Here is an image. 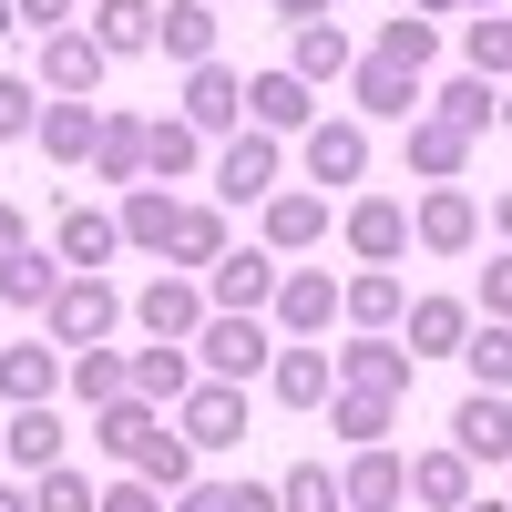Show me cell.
I'll return each mask as SVG.
<instances>
[{"label": "cell", "mask_w": 512, "mask_h": 512, "mask_svg": "<svg viewBox=\"0 0 512 512\" xmlns=\"http://www.w3.org/2000/svg\"><path fill=\"white\" fill-rule=\"evenodd\" d=\"M267 308H277V338H328V318H338V277H328V267H287Z\"/></svg>", "instance_id": "cell-15"}, {"label": "cell", "mask_w": 512, "mask_h": 512, "mask_svg": "<svg viewBox=\"0 0 512 512\" xmlns=\"http://www.w3.org/2000/svg\"><path fill=\"white\" fill-rule=\"evenodd\" d=\"M185 349H195V379H236V390H246V379H267L277 328H267V318H226V308H205V328L185 338Z\"/></svg>", "instance_id": "cell-1"}, {"label": "cell", "mask_w": 512, "mask_h": 512, "mask_svg": "<svg viewBox=\"0 0 512 512\" xmlns=\"http://www.w3.org/2000/svg\"><path fill=\"white\" fill-rule=\"evenodd\" d=\"M328 369H338V390H379V400H410V379H420L400 338H349V349H328Z\"/></svg>", "instance_id": "cell-11"}, {"label": "cell", "mask_w": 512, "mask_h": 512, "mask_svg": "<svg viewBox=\"0 0 512 512\" xmlns=\"http://www.w3.org/2000/svg\"><path fill=\"white\" fill-rule=\"evenodd\" d=\"M502 134H512V82H502Z\"/></svg>", "instance_id": "cell-56"}, {"label": "cell", "mask_w": 512, "mask_h": 512, "mask_svg": "<svg viewBox=\"0 0 512 512\" xmlns=\"http://www.w3.org/2000/svg\"><path fill=\"white\" fill-rule=\"evenodd\" d=\"M103 512H164V492L144 472H123V482H103Z\"/></svg>", "instance_id": "cell-47"}, {"label": "cell", "mask_w": 512, "mask_h": 512, "mask_svg": "<svg viewBox=\"0 0 512 512\" xmlns=\"http://www.w3.org/2000/svg\"><path fill=\"white\" fill-rule=\"evenodd\" d=\"M420 113H441V123H461V134H492V123H502V82H482V72H451L441 82V93H420Z\"/></svg>", "instance_id": "cell-26"}, {"label": "cell", "mask_w": 512, "mask_h": 512, "mask_svg": "<svg viewBox=\"0 0 512 512\" xmlns=\"http://www.w3.org/2000/svg\"><path fill=\"white\" fill-rule=\"evenodd\" d=\"M349 103H359V123H410V113H420V72L359 52V62H349Z\"/></svg>", "instance_id": "cell-16"}, {"label": "cell", "mask_w": 512, "mask_h": 512, "mask_svg": "<svg viewBox=\"0 0 512 512\" xmlns=\"http://www.w3.org/2000/svg\"><path fill=\"white\" fill-rule=\"evenodd\" d=\"M277 256L267 246H226L216 256V267H205V308H226V318H256V308H267V297H277Z\"/></svg>", "instance_id": "cell-7"}, {"label": "cell", "mask_w": 512, "mask_h": 512, "mask_svg": "<svg viewBox=\"0 0 512 512\" xmlns=\"http://www.w3.org/2000/svg\"><path fill=\"white\" fill-rule=\"evenodd\" d=\"M461 369H472V390H512V328H502V318H472Z\"/></svg>", "instance_id": "cell-40"}, {"label": "cell", "mask_w": 512, "mask_h": 512, "mask_svg": "<svg viewBox=\"0 0 512 512\" xmlns=\"http://www.w3.org/2000/svg\"><path fill=\"white\" fill-rule=\"evenodd\" d=\"M349 256H359V267H400V256H410V205L400 195H359L349 205Z\"/></svg>", "instance_id": "cell-20"}, {"label": "cell", "mask_w": 512, "mask_h": 512, "mask_svg": "<svg viewBox=\"0 0 512 512\" xmlns=\"http://www.w3.org/2000/svg\"><path fill=\"white\" fill-rule=\"evenodd\" d=\"M11 21H31V31H72V0H11Z\"/></svg>", "instance_id": "cell-49"}, {"label": "cell", "mask_w": 512, "mask_h": 512, "mask_svg": "<svg viewBox=\"0 0 512 512\" xmlns=\"http://www.w3.org/2000/svg\"><path fill=\"white\" fill-rule=\"evenodd\" d=\"M62 441H72V420H62L52 400H41V410H11V431H0V461H21V472L41 482V472L62 461Z\"/></svg>", "instance_id": "cell-25"}, {"label": "cell", "mask_w": 512, "mask_h": 512, "mask_svg": "<svg viewBox=\"0 0 512 512\" xmlns=\"http://www.w3.org/2000/svg\"><path fill=\"white\" fill-rule=\"evenodd\" d=\"M338 318H349L359 338H390V328L410 318V287H400V267H359L349 287H338Z\"/></svg>", "instance_id": "cell-21"}, {"label": "cell", "mask_w": 512, "mask_h": 512, "mask_svg": "<svg viewBox=\"0 0 512 512\" xmlns=\"http://www.w3.org/2000/svg\"><path fill=\"white\" fill-rule=\"evenodd\" d=\"M185 123H195L205 144L246 134V72H226V62H195V72H185Z\"/></svg>", "instance_id": "cell-12"}, {"label": "cell", "mask_w": 512, "mask_h": 512, "mask_svg": "<svg viewBox=\"0 0 512 512\" xmlns=\"http://www.w3.org/2000/svg\"><path fill=\"white\" fill-rule=\"evenodd\" d=\"M175 216H185V205L164 195V185H123V205H113L123 246H144V256H164V246H175Z\"/></svg>", "instance_id": "cell-29"}, {"label": "cell", "mask_w": 512, "mask_h": 512, "mask_svg": "<svg viewBox=\"0 0 512 512\" xmlns=\"http://www.w3.org/2000/svg\"><path fill=\"white\" fill-rule=\"evenodd\" d=\"M277 512H349V502H338V472H328V461H287V472H277Z\"/></svg>", "instance_id": "cell-41"}, {"label": "cell", "mask_w": 512, "mask_h": 512, "mask_svg": "<svg viewBox=\"0 0 512 512\" xmlns=\"http://www.w3.org/2000/svg\"><path fill=\"white\" fill-rule=\"evenodd\" d=\"M431 52H441V21H420V11L379 21V62H400V72H431Z\"/></svg>", "instance_id": "cell-43"}, {"label": "cell", "mask_w": 512, "mask_h": 512, "mask_svg": "<svg viewBox=\"0 0 512 512\" xmlns=\"http://www.w3.org/2000/svg\"><path fill=\"white\" fill-rule=\"evenodd\" d=\"M0 512H31V482H0Z\"/></svg>", "instance_id": "cell-53"}, {"label": "cell", "mask_w": 512, "mask_h": 512, "mask_svg": "<svg viewBox=\"0 0 512 512\" xmlns=\"http://www.w3.org/2000/svg\"><path fill=\"white\" fill-rule=\"evenodd\" d=\"M41 82H21V72H0V144H31V123H41Z\"/></svg>", "instance_id": "cell-45"}, {"label": "cell", "mask_w": 512, "mask_h": 512, "mask_svg": "<svg viewBox=\"0 0 512 512\" xmlns=\"http://www.w3.org/2000/svg\"><path fill=\"white\" fill-rule=\"evenodd\" d=\"M41 328H52V349H113V328H123V287L113 277H62V297L41 308Z\"/></svg>", "instance_id": "cell-2"}, {"label": "cell", "mask_w": 512, "mask_h": 512, "mask_svg": "<svg viewBox=\"0 0 512 512\" xmlns=\"http://www.w3.org/2000/svg\"><path fill=\"white\" fill-rule=\"evenodd\" d=\"M328 236V195H267V246L277 256H308Z\"/></svg>", "instance_id": "cell-39"}, {"label": "cell", "mask_w": 512, "mask_h": 512, "mask_svg": "<svg viewBox=\"0 0 512 512\" xmlns=\"http://www.w3.org/2000/svg\"><path fill=\"white\" fill-rule=\"evenodd\" d=\"M267 390H277L287 410H328L338 369H328V349H318V338H277V359H267Z\"/></svg>", "instance_id": "cell-19"}, {"label": "cell", "mask_w": 512, "mask_h": 512, "mask_svg": "<svg viewBox=\"0 0 512 512\" xmlns=\"http://www.w3.org/2000/svg\"><path fill=\"white\" fill-rule=\"evenodd\" d=\"M123 318H134L154 349H185V338L205 328V277H144L134 297H123Z\"/></svg>", "instance_id": "cell-3"}, {"label": "cell", "mask_w": 512, "mask_h": 512, "mask_svg": "<svg viewBox=\"0 0 512 512\" xmlns=\"http://www.w3.org/2000/svg\"><path fill=\"white\" fill-rule=\"evenodd\" d=\"M349 62H359V41L338 31V21H297V31H287V72L308 82V93H328V82H349Z\"/></svg>", "instance_id": "cell-24"}, {"label": "cell", "mask_w": 512, "mask_h": 512, "mask_svg": "<svg viewBox=\"0 0 512 512\" xmlns=\"http://www.w3.org/2000/svg\"><path fill=\"white\" fill-rule=\"evenodd\" d=\"M461 62H472L482 82H512V21L482 11V21H461Z\"/></svg>", "instance_id": "cell-42"}, {"label": "cell", "mask_w": 512, "mask_h": 512, "mask_svg": "<svg viewBox=\"0 0 512 512\" xmlns=\"http://www.w3.org/2000/svg\"><path fill=\"white\" fill-rule=\"evenodd\" d=\"M410 502L420 512H461V502H472V461H461L451 441L441 451H410Z\"/></svg>", "instance_id": "cell-34"}, {"label": "cell", "mask_w": 512, "mask_h": 512, "mask_svg": "<svg viewBox=\"0 0 512 512\" xmlns=\"http://www.w3.org/2000/svg\"><path fill=\"white\" fill-rule=\"evenodd\" d=\"M154 52H164V62H185V72H195V62H216V0H175V11L154 21Z\"/></svg>", "instance_id": "cell-35"}, {"label": "cell", "mask_w": 512, "mask_h": 512, "mask_svg": "<svg viewBox=\"0 0 512 512\" xmlns=\"http://www.w3.org/2000/svg\"><path fill=\"white\" fill-rule=\"evenodd\" d=\"M451 451L472 461V472H482V461L502 472V461H512V390H461V410H451Z\"/></svg>", "instance_id": "cell-9"}, {"label": "cell", "mask_w": 512, "mask_h": 512, "mask_svg": "<svg viewBox=\"0 0 512 512\" xmlns=\"http://www.w3.org/2000/svg\"><path fill=\"white\" fill-rule=\"evenodd\" d=\"M328 431L349 441V451H379L400 431V400H379V390H328Z\"/></svg>", "instance_id": "cell-33"}, {"label": "cell", "mask_w": 512, "mask_h": 512, "mask_svg": "<svg viewBox=\"0 0 512 512\" xmlns=\"http://www.w3.org/2000/svg\"><path fill=\"white\" fill-rule=\"evenodd\" d=\"M154 0H93V21H82V31H93L103 41V62H134V52H154Z\"/></svg>", "instance_id": "cell-30"}, {"label": "cell", "mask_w": 512, "mask_h": 512, "mask_svg": "<svg viewBox=\"0 0 512 512\" xmlns=\"http://www.w3.org/2000/svg\"><path fill=\"white\" fill-rule=\"evenodd\" d=\"M62 277H72V267H62L52 246H21L11 267H0V308H21V318H41V308H52V297H62Z\"/></svg>", "instance_id": "cell-27"}, {"label": "cell", "mask_w": 512, "mask_h": 512, "mask_svg": "<svg viewBox=\"0 0 512 512\" xmlns=\"http://www.w3.org/2000/svg\"><path fill=\"white\" fill-rule=\"evenodd\" d=\"M246 123H256V134H308V123H318V93H308L287 62H277V72H246Z\"/></svg>", "instance_id": "cell-17"}, {"label": "cell", "mask_w": 512, "mask_h": 512, "mask_svg": "<svg viewBox=\"0 0 512 512\" xmlns=\"http://www.w3.org/2000/svg\"><path fill=\"white\" fill-rule=\"evenodd\" d=\"M195 164H205V134L185 113H154L144 123V185H175V175H195Z\"/></svg>", "instance_id": "cell-31"}, {"label": "cell", "mask_w": 512, "mask_h": 512, "mask_svg": "<svg viewBox=\"0 0 512 512\" xmlns=\"http://www.w3.org/2000/svg\"><path fill=\"white\" fill-rule=\"evenodd\" d=\"M461 338H472V297H410V318H400L410 359H461Z\"/></svg>", "instance_id": "cell-23"}, {"label": "cell", "mask_w": 512, "mask_h": 512, "mask_svg": "<svg viewBox=\"0 0 512 512\" xmlns=\"http://www.w3.org/2000/svg\"><path fill=\"white\" fill-rule=\"evenodd\" d=\"M175 512H236V482H205V472H195V482L175 492Z\"/></svg>", "instance_id": "cell-48"}, {"label": "cell", "mask_w": 512, "mask_h": 512, "mask_svg": "<svg viewBox=\"0 0 512 512\" xmlns=\"http://www.w3.org/2000/svg\"><path fill=\"white\" fill-rule=\"evenodd\" d=\"M205 164H216V205H267L277 195V134H256V123L226 134Z\"/></svg>", "instance_id": "cell-6"}, {"label": "cell", "mask_w": 512, "mask_h": 512, "mask_svg": "<svg viewBox=\"0 0 512 512\" xmlns=\"http://www.w3.org/2000/svg\"><path fill=\"white\" fill-rule=\"evenodd\" d=\"M0 31H21V21H11V0H0Z\"/></svg>", "instance_id": "cell-58"}, {"label": "cell", "mask_w": 512, "mask_h": 512, "mask_svg": "<svg viewBox=\"0 0 512 512\" xmlns=\"http://www.w3.org/2000/svg\"><path fill=\"white\" fill-rule=\"evenodd\" d=\"M185 390H195V349H154V338H144V349H134V400L175 410Z\"/></svg>", "instance_id": "cell-38"}, {"label": "cell", "mask_w": 512, "mask_h": 512, "mask_svg": "<svg viewBox=\"0 0 512 512\" xmlns=\"http://www.w3.org/2000/svg\"><path fill=\"white\" fill-rule=\"evenodd\" d=\"M338 502H349V512H400V502H410V461H400L390 441H379V451H349Z\"/></svg>", "instance_id": "cell-22"}, {"label": "cell", "mask_w": 512, "mask_h": 512, "mask_svg": "<svg viewBox=\"0 0 512 512\" xmlns=\"http://www.w3.org/2000/svg\"><path fill=\"white\" fill-rule=\"evenodd\" d=\"M93 185H144V113H103V134H93Z\"/></svg>", "instance_id": "cell-32"}, {"label": "cell", "mask_w": 512, "mask_h": 512, "mask_svg": "<svg viewBox=\"0 0 512 512\" xmlns=\"http://www.w3.org/2000/svg\"><path fill=\"white\" fill-rule=\"evenodd\" d=\"M472 297H482V318H502V328H512V246L482 267V287H472Z\"/></svg>", "instance_id": "cell-46"}, {"label": "cell", "mask_w": 512, "mask_h": 512, "mask_svg": "<svg viewBox=\"0 0 512 512\" xmlns=\"http://www.w3.org/2000/svg\"><path fill=\"white\" fill-rule=\"evenodd\" d=\"M62 390H72L82 410H103V400H123V390H134V349H72V369H62Z\"/></svg>", "instance_id": "cell-36"}, {"label": "cell", "mask_w": 512, "mask_h": 512, "mask_svg": "<svg viewBox=\"0 0 512 512\" xmlns=\"http://www.w3.org/2000/svg\"><path fill=\"white\" fill-rule=\"evenodd\" d=\"M502 502H512V461H502Z\"/></svg>", "instance_id": "cell-59"}, {"label": "cell", "mask_w": 512, "mask_h": 512, "mask_svg": "<svg viewBox=\"0 0 512 512\" xmlns=\"http://www.w3.org/2000/svg\"><path fill=\"white\" fill-rule=\"evenodd\" d=\"M492 226H502V246H512V195H492Z\"/></svg>", "instance_id": "cell-54"}, {"label": "cell", "mask_w": 512, "mask_h": 512, "mask_svg": "<svg viewBox=\"0 0 512 512\" xmlns=\"http://www.w3.org/2000/svg\"><path fill=\"white\" fill-rule=\"evenodd\" d=\"M226 246H236V236H226V205H185V216H175V246H164V256H175L185 277H205Z\"/></svg>", "instance_id": "cell-37"}, {"label": "cell", "mask_w": 512, "mask_h": 512, "mask_svg": "<svg viewBox=\"0 0 512 512\" xmlns=\"http://www.w3.org/2000/svg\"><path fill=\"white\" fill-rule=\"evenodd\" d=\"M31 512H103V492H93V482H82V472H72V461H52V472H41V482H31Z\"/></svg>", "instance_id": "cell-44"}, {"label": "cell", "mask_w": 512, "mask_h": 512, "mask_svg": "<svg viewBox=\"0 0 512 512\" xmlns=\"http://www.w3.org/2000/svg\"><path fill=\"white\" fill-rule=\"evenodd\" d=\"M297 154H308V185H359V175H369V123H359V113H338V123L318 113Z\"/></svg>", "instance_id": "cell-14"}, {"label": "cell", "mask_w": 512, "mask_h": 512, "mask_svg": "<svg viewBox=\"0 0 512 512\" xmlns=\"http://www.w3.org/2000/svg\"><path fill=\"white\" fill-rule=\"evenodd\" d=\"M267 11H277V21L297 31V21H318V11H328V0H267Z\"/></svg>", "instance_id": "cell-51"}, {"label": "cell", "mask_w": 512, "mask_h": 512, "mask_svg": "<svg viewBox=\"0 0 512 512\" xmlns=\"http://www.w3.org/2000/svg\"><path fill=\"white\" fill-rule=\"evenodd\" d=\"M410 246L420 256H472L482 246V195L472 185H431V195L410 205Z\"/></svg>", "instance_id": "cell-4"}, {"label": "cell", "mask_w": 512, "mask_h": 512, "mask_svg": "<svg viewBox=\"0 0 512 512\" xmlns=\"http://www.w3.org/2000/svg\"><path fill=\"white\" fill-rule=\"evenodd\" d=\"M461 512H512V502H492V492H472V502H461Z\"/></svg>", "instance_id": "cell-55"}, {"label": "cell", "mask_w": 512, "mask_h": 512, "mask_svg": "<svg viewBox=\"0 0 512 512\" xmlns=\"http://www.w3.org/2000/svg\"><path fill=\"white\" fill-rule=\"evenodd\" d=\"M52 256H62V267H72V277H103V267H113V256H123V226L103 216V205H82V195H72V205H62V216H52Z\"/></svg>", "instance_id": "cell-13"}, {"label": "cell", "mask_w": 512, "mask_h": 512, "mask_svg": "<svg viewBox=\"0 0 512 512\" xmlns=\"http://www.w3.org/2000/svg\"><path fill=\"white\" fill-rule=\"evenodd\" d=\"M62 349H52V338H21V349H11V338H0V400H11V410H41V400H62Z\"/></svg>", "instance_id": "cell-18"}, {"label": "cell", "mask_w": 512, "mask_h": 512, "mask_svg": "<svg viewBox=\"0 0 512 512\" xmlns=\"http://www.w3.org/2000/svg\"><path fill=\"white\" fill-rule=\"evenodd\" d=\"M461 11H502V0H461Z\"/></svg>", "instance_id": "cell-57"}, {"label": "cell", "mask_w": 512, "mask_h": 512, "mask_svg": "<svg viewBox=\"0 0 512 512\" xmlns=\"http://www.w3.org/2000/svg\"><path fill=\"white\" fill-rule=\"evenodd\" d=\"M175 431L195 451H236L246 441V390H236V379H195V390L175 400Z\"/></svg>", "instance_id": "cell-8"}, {"label": "cell", "mask_w": 512, "mask_h": 512, "mask_svg": "<svg viewBox=\"0 0 512 512\" xmlns=\"http://www.w3.org/2000/svg\"><path fill=\"white\" fill-rule=\"evenodd\" d=\"M93 134H103V103H41V123H31V144L52 164H93Z\"/></svg>", "instance_id": "cell-28"}, {"label": "cell", "mask_w": 512, "mask_h": 512, "mask_svg": "<svg viewBox=\"0 0 512 512\" xmlns=\"http://www.w3.org/2000/svg\"><path fill=\"white\" fill-rule=\"evenodd\" d=\"M103 72H113V62H103V41L82 31V21H72V31H41V93H52V103H93Z\"/></svg>", "instance_id": "cell-5"}, {"label": "cell", "mask_w": 512, "mask_h": 512, "mask_svg": "<svg viewBox=\"0 0 512 512\" xmlns=\"http://www.w3.org/2000/svg\"><path fill=\"white\" fill-rule=\"evenodd\" d=\"M400 164H410L420 185H461V175H472V134L441 123V113H410L400 123Z\"/></svg>", "instance_id": "cell-10"}, {"label": "cell", "mask_w": 512, "mask_h": 512, "mask_svg": "<svg viewBox=\"0 0 512 512\" xmlns=\"http://www.w3.org/2000/svg\"><path fill=\"white\" fill-rule=\"evenodd\" d=\"M410 11H420V21H461V0H410Z\"/></svg>", "instance_id": "cell-52"}, {"label": "cell", "mask_w": 512, "mask_h": 512, "mask_svg": "<svg viewBox=\"0 0 512 512\" xmlns=\"http://www.w3.org/2000/svg\"><path fill=\"white\" fill-rule=\"evenodd\" d=\"M21 246H31V216H21V205H0V267H11Z\"/></svg>", "instance_id": "cell-50"}]
</instances>
